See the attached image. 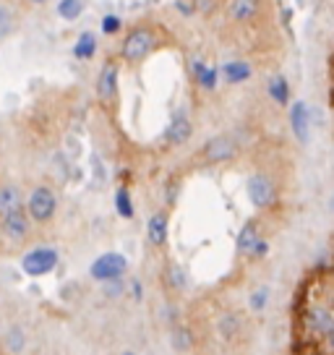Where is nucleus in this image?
<instances>
[{
    "mask_svg": "<svg viewBox=\"0 0 334 355\" xmlns=\"http://www.w3.org/2000/svg\"><path fill=\"white\" fill-rule=\"evenodd\" d=\"M100 285H102V295H105L107 300H118L128 293V282H125V277L107 279V282H100Z\"/></svg>",
    "mask_w": 334,
    "mask_h": 355,
    "instance_id": "bb28decb",
    "label": "nucleus"
},
{
    "mask_svg": "<svg viewBox=\"0 0 334 355\" xmlns=\"http://www.w3.org/2000/svg\"><path fill=\"white\" fill-rule=\"evenodd\" d=\"M170 345H173L175 353H191L193 345H196V337H193L188 327L175 324V327H170Z\"/></svg>",
    "mask_w": 334,
    "mask_h": 355,
    "instance_id": "aec40b11",
    "label": "nucleus"
},
{
    "mask_svg": "<svg viewBox=\"0 0 334 355\" xmlns=\"http://www.w3.org/2000/svg\"><path fill=\"white\" fill-rule=\"evenodd\" d=\"M128 275V259L118 251H105L89 264V277L97 282H107V279H118Z\"/></svg>",
    "mask_w": 334,
    "mask_h": 355,
    "instance_id": "423d86ee",
    "label": "nucleus"
},
{
    "mask_svg": "<svg viewBox=\"0 0 334 355\" xmlns=\"http://www.w3.org/2000/svg\"><path fill=\"white\" fill-rule=\"evenodd\" d=\"M269 254V243L267 241H264V238H258L256 241V245H254V248H251V259H264V256Z\"/></svg>",
    "mask_w": 334,
    "mask_h": 355,
    "instance_id": "7c9ffc66",
    "label": "nucleus"
},
{
    "mask_svg": "<svg viewBox=\"0 0 334 355\" xmlns=\"http://www.w3.org/2000/svg\"><path fill=\"white\" fill-rule=\"evenodd\" d=\"M121 355H136V353H131V350H125V353H121Z\"/></svg>",
    "mask_w": 334,
    "mask_h": 355,
    "instance_id": "c9c22d12",
    "label": "nucleus"
},
{
    "mask_svg": "<svg viewBox=\"0 0 334 355\" xmlns=\"http://www.w3.org/2000/svg\"><path fill=\"white\" fill-rule=\"evenodd\" d=\"M159 44H162L159 29H157L155 24L141 21V24H136V26H131V29L125 32L118 55H121L123 63H128V66H139L141 60H146V58L155 53Z\"/></svg>",
    "mask_w": 334,
    "mask_h": 355,
    "instance_id": "f257e3e1",
    "label": "nucleus"
},
{
    "mask_svg": "<svg viewBox=\"0 0 334 355\" xmlns=\"http://www.w3.org/2000/svg\"><path fill=\"white\" fill-rule=\"evenodd\" d=\"M191 78H193V84H196L201 92H214L217 84H220V68L209 66V63L201 60V58H193V60H191Z\"/></svg>",
    "mask_w": 334,
    "mask_h": 355,
    "instance_id": "ddd939ff",
    "label": "nucleus"
},
{
    "mask_svg": "<svg viewBox=\"0 0 334 355\" xmlns=\"http://www.w3.org/2000/svg\"><path fill=\"white\" fill-rule=\"evenodd\" d=\"M167 241H170V211L157 209L146 220V243L152 248H165Z\"/></svg>",
    "mask_w": 334,
    "mask_h": 355,
    "instance_id": "9d476101",
    "label": "nucleus"
},
{
    "mask_svg": "<svg viewBox=\"0 0 334 355\" xmlns=\"http://www.w3.org/2000/svg\"><path fill=\"white\" fill-rule=\"evenodd\" d=\"M306 324L313 334H326L334 327V319L326 309H313L306 313Z\"/></svg>",
    "mask_w": 334,
    "mask_h": 355,
    "instance_id": "412c9836",
    "label": "nucleus"
},
{
    "mask_svg": "<svg viewBox=\"0 0 334 355\" xmlns=\"http://www.w3.org/2000/svg\"><path fill=\"white\" fill-rule=\"evenodd\" d=\"M227 19L235 24H254L264 11V0H227Z\"/></svg>",
    "mask_w": 334,
    "mask_h": 355,
    "instance_id": "1a4fd4ad",
    "label": "nucleus"
},
{
    "mask_svg": "<svg viewBox=\"0 0 334 355\" xmlns=\"http://www.w3.org/2000/svg\"><path fill=\"white\" fill-rule=\"evenodd\" d=\"M94 92H97V100H100L102 107H115L118 105V97H121V63L115 58L105 60V66L100 68L97 81H94Z\"/></svg>",
    "mask_w": 334,
    "mask_h": 355,
    "instance_id": "7ed1b4c3",
    "label": "nucleus"
},
{
    "mask_svg": "<svg viewBox=\"0 0 334 355\" xmlns=\"http://www.w3.org/2000/svg\"><path fill=\"white\" fill-rule=\"evenodd\" d=\"M26 8H42V6H47V3H53V0H21Z\"/></svg>",
    "mask_w": 334,
    "mask_h": 355,
    "instance_id": "72a5a7b5",
    "label": "nucleus"
},
{
    "mask_svg": "<svg viewBox=\"0 0 334 355\" xmlns=\"http://www.w3.org/2000/svg\"><path fill=\"white\" fill-rule=\"evenodd\" d=\"M238 152H240V144L233 133H217L199 149V162L201 165H225L235 159Z\"/></svg>",
    "mask_w": 334,
    "mask_h": 355,
    "instance_id": "20e7f679",
    "label": "nucleus"
},
{
    "mask_svg": "<svg viewBox=\"0 0 334 355\" xmlns=\"http://www.w3.org/2000/svg\"><path fill=\"white\" fill-rule=\"evenodd\" d=\"M115 211H118V217H123V220H134L136 217V207L128 186H121V189L115 191Z\"/></svg>",
    "mask_w": 334,
    "mask_h": 355,
    "instance_id": "b1692460",
    "label": "nucleus"
},
{
    "mask_svg": "<svg viewBox=\"0 0 334 355\" xmlns=\"http://www.w3.org/2000/svg\"><path fill=\"white\" fill-rule=\"evenodd\" d=\"M191 3L201 13H214V6H217V0H191Z\"/></svg>",
    "mask_w": 334,
    "mask_h": 355,
    "instance_id": "473e14b6",
    "label": "nucleus"
},
{
    "mask_svg": "<svg viewBox=\"0 0 334 355\" xmlns=\"http://www.w3.org/2000/svg\"><path fill=\"white\" fill-rule=\"evenodd\" d=\"M26 211L34 225H50L58 214V193L47 183H37L26 193Z\"/></svg>",
    "mask_w": 334,
    "mask_h": 355,
    "instance_id": "f03ea898",
    "label": "nucleus"
},
{
    "mask_svg": "<svg viewBox=\"0 0 334 355\" xmlns=\"http://www.w3.org/2000/svg\"><path fill=\"white\" fill-rule=\"evenodd\" d=\"M102 32L105 34H121L123 32V19L121 16H115V13H105L102 16Z\"/></svg>",
    "mask_w": 334,
    "mask_h": 355,
    "instance_id": "c85d7f7f",
    "label": "nucleus"
},
{
    "mask_svg": "<svg viewBox=\"0 0 334 355\" xmlns=\"http://www.w3.org/2000/svg\"><path fill=\"white\" fill-rule=\"evenodd\" d=\"M19 32V11L11 0H0V40H8Z\"/></svg>",
    "mask_w": 334,
    "mask_h": 355,
    "instance_id": "dca6fc26",
    "label": "nucleus"
},
{
    "mask_svg": "<svg viewBox=\"0 0 334 355\" xmlns=\"http://www.w3.org/2000/svg\"><path fill=\"white\" fill-rule=\"evenodd\" d=\"M245 193L248 201L256 207V209H269L274 201H277V186L267 173H254L245 183Z\"/></svg>",
    "mask_w": 334,
    "mask_h": 355,
    "instance_id": "6e6552de",
    "label": "nucleus"
},
{
    "mask_svg": "<svg viewBox=\"0 0 334 355\" xmlns=\"http://www.w3.org/2000/svg\"><path fill=\"white\" fill-rule=\"evenodd\" d=\"M261 238V233H258V222L256 220H248L240 227V233H238V241H235V248H238V254L248 256L251 254V248L256 245V241Z\"/></svg>",
    "mask_w": 334,
    "mask_h": 355,
    "instance_id": "6ab92c4d",
    "label": "nucleus"
},
{
    "mask_svg": "<svg viewBox=\"0 0 334 355\" xmlns=\"http://www.w3.org/2000/svg\"><path fill=\"white\" fill-rule=\"evenodd\" d=\"M60 264V254L53 245H34L21 256V269L26 277H45Z\"/></svg>",
    "mask_w": 334,
    "mask_h": 355,
    "instance_id": "39448f33",
    "label": "nucleus"
},
{
    "mask_svg": "<svg viewBox=\"0 0 334 355\" xmlns=\"http://www.w3.org/2000/svg\"><path fill=\"white\" fill-rule=\"evenodd\" d=\"M3 345H6L8 355H21L24 347H26V332H24L19 324H13L11 329L3 334Z\"/></svg>",
    "mask_w": 334,
    "mask_h": 355,
    "instance_id": "5701e85b",
    "label": "nucleus"
},
{
    "mask_svg": "<svg viewBox=\"0 0 334 355\" xmlns=\"http://www.w3.org/2000/svg\"><path fill=\"white\" fill-rule=\"evenodd\" d=\"M267 303H269V288H256L248 295V306H251L254 313H261V311L267 309Z\"/></svg>",
    "mask_w": 334,
    "mask_h": 355,
    "instance_id": "cd10ccee",
    "label": "nucleus"
},
{
    "mask_svg": "<svg viewBox=\"0 0 334 355\" xmlns=\"http://www.w3.org/2000/svg\"><path fill=\"white\" fill-rule=\"evenodd\" d=\"M326 343H329V347L334 350V327L329 329V332H326Z\"/></svg>",
    "mask_w": 334,
    "mask_h": 355,
    "instance_id": "f704fd0d",
    "label": "nucleus"
},
{
    "mask_svg": "<svg viewBox=\"0 0 334 355\" xmlns=\"http://www.w3.org/2000/svg\"><path fill=\"white\" fill-rule=\"evenodd\" d=\"M162 279H165L167 290H183L186 288V272H183V266H178L175 261H170L165 264V272H162Z\"/></svg>",
    "mask_w": 334,
    "mask_h": 355,
    "instance_id": "393cba45",
    "label": "nucleus"
},
{
    "mask_svg": "<svg viewBox=\"0 0 334 355\" xmlns=\"http://www.w3.org/2000/svg\"><path fill=\"white\" fill-rule=\"evenodd\" d=\"M267 92H269V97L277 102L279 107H288V105H290V81L282 76V73H277V76L269 78Z\"/></svg>",
    "mask_w": 334,
    "mask_h": 355,
    "instance_id": "4be33fe9",
    "label": "nucleus"
},
{
    "mask_svg": "<svg viewBox=\"0 0 334 355\" xmlns=\"http://www.w3.org/2000/svg\"><path fill=\"white\" fill-rule=\"evenodd\" d=\"M0 235H3L6 241L16 243V245H24V243H29V241H32L34 222H32V217H29L26 207L0 220Z\"/></svg>",
    "mask_w": 334,
    "mask_h": 355,
    "instance_id": "0eeeda50",
    "label": "nucleus"
},
{
    "mask_svg": "<svg viewBox=\"0 0 334 355\" xmlns=\"http://www.w3.org/2000/svg\"><path fill=\"white\" fill-rule=\"evenodd\" d=\"M220 76L225 78V84L235 87V84H245L248 78L254 76V68H251L248 60H227V63L220 66Z\"/></svg>",
    "mask_w": 334,
    "mask_h": 355,
    "instance_id": "2eb2a0df",
    "label": "nucleus"
},
{
    "mask_svg": "<svg viewBox=\"0 0 334 355\" xmlns=\"http://www.w3.org/2000/svg\"><path fill=\"white\" fill-rule=\"evenodd\" d=\"M191 136H193V121L186 112H175L162 133V141L167 146H183L186 141H191Z\"/></svg>",
    "mask_w": 334,
    "mask_h": 355,
    "instance_id": "9b49d317",
    "label": "nucleus"
},
{
    "mask_svg": "<svg viewBox=\"0 0 334 355\" xmlns=\"http://www.w3.org/2000/svg\"><path fill=\"white\" fill-rule=\"evenodd\" d=\"M26 207V193H24L21 186H16L11 180L0 183V220L8 217L13 211H19Z\"/></svg>",
    "mask_w": 334,
    "mask_h": 355,
    "instance_id": "4468645a",
    "label": "nucleus"
},
{
    "mask_svg": "<svg viewBox=\"0 0 334 355\" xmlns=\"http://www.w3.org/2000/svg\"><path fill=\"white\" fill-rule=\"evenodd\" d=\"M178 191H180V183L178 180H170L165 186V199H167V207H173L175 199H178Z\"/></svg>",
    "mask_w": 334,
    "mask_h": 355,
    "instance_id": "c756f323",
    "label": "nucleus"
},
{
    "mask_svg": "<svg viewBox=\"0 0 334 355\" xmlns=\"http://www.w3.org/2000/svg\"><path fill=\"white\" fill-rule=\"evenodd\" d=\"M100 53V42H97V34L94 32H81L73 42V58L76 60H91V58Z\"/></svg>",
    "mask_w": 334,
    "mask_h": 355,
    "instance_id": "f3484780",
    "label": "nucleus"
},
{
    "mask_svg": "<svg viewBox=\"0 0 334 355\" xmlns=\"http://www.w3.org/2000/svg\"><path fill=\"white\" fill-rule=\"evenodd\" d=\"M128 293H131L134 300L144 298V285H141V279H131V282H128Z\"/></svg>",
    "mask_w": 334,
    "mask_h": 355,
    "instance_id": "2f4dec72",
    "label": "nucleus"
},
{
    "mask_svg": "<svg viewBox=\"0 0 334 355\" xmlns=\"http://www.w3.org/2000/svg\"><path fill=\"white\" fill-rule=\"evenodd\" d=\"M84 13V0H58V16L63 21H76Z\"/></svg>",
    "mask_w": 334,
    "mask_h": 355,
    "instance_id": "a878e982",
    "label": "nucleus"
},
{
    "mask_svg": "<svg viewBox=\"0 0 334 355\" xmlns=\"http://www.w3.org/2000/svg\"><path fill=\"white\" fill-rule=\"evenodd\" d=\"M290 128H292L295 139H298L301 144H306V141L311 139V107L303 100L290 105Z\"/></svg>",
    "mask_w": 334,
    "mask_h": 355,
    "instance_id": "f8f14e48",
    "label": "nucleus"
},
{
    "mask_svg": "<svg viewBox=\"0 0 334 355\" xmlns=\"http://www.w3.org/2000/svg\"><path fill=\"white\" fill-rule=\"evenodd\" d=\"M243 329V319H240V313L238 311H225L220 313V319H217V332L222 340H235L238 334Z\"/></svg>",
    "mask_w": 334,
    "mask_h": 355,
    "instance_id": "a211bd4d",
    "label": "nucleus"
}]
</instances>
